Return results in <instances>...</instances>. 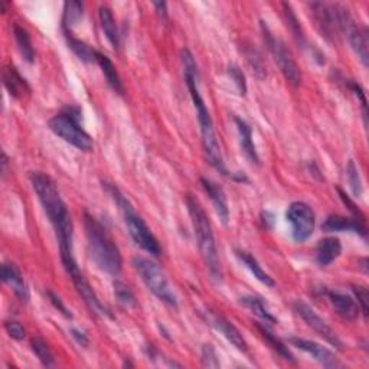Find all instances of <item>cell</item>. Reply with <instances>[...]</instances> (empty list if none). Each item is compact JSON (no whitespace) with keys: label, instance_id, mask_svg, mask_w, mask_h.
<instances>
[{"label":"cell","instance_id":"6da1fadb","mask_svg":"<svg viewBox=\"0 0 369 369\" xmlns=\"http://www.w3.org/2000/svg\"><path fill=\"white\" fill-rule=\"evenodd\" d=\"M29 179L49 223L57 232L62 263L74 260V225L58 184L44 172H31Z\"/></svg>","mask_w":369,"mask_h":369},{"label":"cell","instance_id":"7a4b0ae2","mask_svg":"<svg viewBox=\"0 0 369 369\" xmlns=\"http://www.w3.org/2000/svg\"><path fill=\"white\" fill-rule=\"evenodd\" d=\"M180 61H182V67H183L184 83H187V85H188L189 94L192 97L196 114H198L200 136H202V147H204L205 159L208 160V163L212 166V168L215 171H218L221 175L230 176V172L225 168L223 152H221L219 141L216 139L212 117L208 112V107H207L204 98H202V96H200L199 71H198L196 61L194 58V53L188 48H183L180 51Z\"/></svg>","mask_w":369,"mask_h":369},{"label":"cell","instance_id":"3957f363","mask_svg":"<svg viewBox=\"0 0 369 369\" xmlns=\"http://www.w3.org/2000/svg\"><path fill=\"white\" fill-rule=\"evenodd\" d=\"M84 227L87 235V250L91 260L101 271L110 275H119L123 268V258L107 230L94 216L88 214L84 216Z\"/></svg>","mask_w":369,"mask_h":369},{"label":"cell","instance_id":"277c9868","mask_svg":"<svg viewBox=\"0 0 369 369\" xmlns=\"http://www.w3.org/2000/svg\"><path fill=\"white\" fill-rule=\"evenodd\" d=\"M187 207L192 221V227L198 239V247L209 274L216 283L223 282V267H221L219 255L215 244V237L209 223V216L200 202L194 196H187Z\"/></svg>","mask_w":369,"mask_h":369},{"label":"cell","instance_id":"5b68a950","mask_svg":"<svg viewBox=\"0 0 369 369\" xmlns=\"http://www.w3.org/2000/svg\"><path fill=\"white\" fill-rule=\"evenodd\" d=\"M105 189L107 192L112 195L117 207L120 208L123 216H124V223L128 228V232H130V237L133 238V241L143 248L146 252H149L153 257H160L162 255V247L151 228L147 227V224L143 221V218L135 211L133 205L128 200L117 187L112 183H105Z\"/></svg>","mask_w":369,"mask_h":369},{"label":"cell","instance_id":"8992f818","mask_svg":"<svg viewBox=\"0 0 369 369\" xmlns=\"http://www.w3.org/2000/svg\"><path fill=\"white\" fill-rule=\"evenodd\" d=\"M80 117L81 110L78 107H68L60 114L53 116L48 124L52 133L61 137L64 141L83 152H91L94 149V141L80 124Z\"/></svg>","mask_w":369,"mask_h":369},{"label":"cell","instance_id":"52a82bcc","mask_svg":"<svg viewBox=\"0 0 369 369\" xmlns=\"http://www.w3.org/2000/svg\"><path fill=\"white\" fill-rule=\"evenodd\" d=\"M133 267L140 275V279L146 284V287L149 289L155 296L163 302L164 304H168L169 307L178 309V298L169 284L168 277L163 273V270L153 263L149 258L144 257H135L133 258Z\"/></svg>","mask_w":369,"mask_h":369},{"label":"cell","instance_id":"ba28073f","mask_svg":"<svg viewBox=\"0 0 369 369\" xmlns=\"http://www.w3.org/2000/svg\"><path fill=\"white\" fill-rule=\"evenodd\" d=\"M261 32H263L264 42H266L268 51L271 52L275 64L279 65L280 71L283 72L284 78L293 87H299L302 83V71H300L296 60L293 58V55L290 53V51L286 48L284 42H282L279 38H275L274 33L267 26V24L263 21H261Z\"/></svg>","mask_w":369,"mask_h":369},{"label":"cell","instance_id":"9c48e42d","mask_svg":"<svg viewBox=\"0 0 369 369\" xmlns=\"http://www.w3.org/2000/svg\"><path fill=\"white\" fill-rule=\"evenodd\" d=\"M316 28L327 42L335 44L341 36V5L311 2L309 5Z\"/></svg>","mask_w":369,"mask_h":369},{"label":"cell","instance_id":"30bf717a","mask_svg":"<svg viewBox=\"0 0 369 369\" xmlns=\"http://www.w3.org/2000/svg\"><path fill=\"white\" fill-rule=\"evenodd\" d=\"M62 264H64V268H65L67 274L71 277L74 286H76L78 294L83 298L84 303L91 310V313H94L96 316H100V318H113L112 311H110L100 302L94 289L91 287V284L88 283V280L85 279L84 274L81 273L77 261L76 260H69V261H65Z\"/></svg>","mask_w":369,"mask_h":369},{"label":"cell","instance_id":"8fae6325","mask_svg":"<svg viewBox=\"0 0 369 369\" xmlns=\"http://www.w3.org/2000/svg\"><path fill=\"white\" fill-rule=\"evenodd\" d=\"M287 223L291 225V235L293 239L298 243H304L315 231L316 216L313 212L311 207L306 202H293L289 205L286 212Z\"/></svg>","mask_w":369,"mask_h":369},{"label":"cell","instance_id":"7c38bea8","mask_svg":"<svg viewBox=\"0 0 369 369\" xmlns=\"http://www.w3.org/2000/svg\"><path fill=\"white\" fill-rule=\"evenodd\" d=\"M293 309L307 323V326L315 330L319 336H322L332 346H335L338 350H343V343L335 334V330L332 329L307 303L296 300L293 303Z\"/></svg>","mask_w":369,"mask_h":369},{"label":"cell","instance_id":"4fadbf2b","mask_svg":"<svg viewBox=\"0 0 369 369\" xmlns=\"http://www.w3.org/2000/svg\"><path fill=\"white\" fill-rule=\"evenodd\" d=\"M341 32L346 35V38L358 55V58L363 64V67H368L369 62V40H368V29L365 26H359L350 13L345 16V19L342 22V29Z\"/></svg>","mask_w":369,"mask_h":369},{"label":"cell","instance_id":"5bb4252c","mask_svg":"<svg viewBox=\"0 0 369 369\" xmlns=\"http://www.w3.org/2000/svg\"><path fill=\"white\" fill-rule=\"evenodd\" d=\"M202 316L207 320L208 325H211L215 330H218L221 335H223L230 343H232L238 350H241V352H247L248 350V345L243 336L241 332H239L232 322H230L227 318H224L223 315H218V313L212 311V310H205L202 313Z\"/></svg>","mask_w":369,"mask_h":369},{"label":"cell","instance_id":"9a60e30c","mask_svg":"<svg viewBox=\"0 0 369 369\" xmlns=\"http://www.w3.org/2000/svg\"><path fill=\"white\" fill-rule=\"evenodd\" d=\"M289 342L293 346H296L298 349L303 350V352L309 354L313 359L318 361L320 365H323L326 368H341L342 366V363L339 362L336 355L332 352L330 349H327L326 346H322V345L313 342V341H309V339L296 338V336L289 338Z\"/></svg>","mask_w":369,"mask_h":369},{"label":"cell","instance_id":"2e32d148","mask_svg":"<svg viewBox=\"0 0 369 369\" xmlns=\"http://www.w3.org/2000/svg\"><path fill=\"white\" fill-rule=\"evenodd\" d=\"M322 230L326 232H345L352 231L357 234H361L362 237H366V227L365 219L361 218H346L343 215H330L325 219L322 224Z\"/></svg>","mask_w":369,"mask_h":369},{"label":"cell","instance_id":"e0dca14e","mask_svg":"<svg viewBox=\"0 0 369 369\" xmlns=\"http://www.w3.org/2000/svg\"><path fill=\"white\" fill-rule=\"evenodd\" d=\"M200 184H202V188H204V191L208 194L209 199L212 200L219 219L223 221L224 225H227L230 223V208H228V200H227V195L224 189L221 188L216 182L207 179V178H200Z\"/></svg>","mask_w":369,"mask_h":369},{"label":"cell","instance_id":"ac0fdd59","mask_svg":"<svg viewBox=\"0 0 369 369\" xmlns=\"http://www.w3.org/2000/svg\"><path fill=\"white\" fill-rule=\"evenodd\" d=\"M326 294L330 304L335 307L339 316L346 320H355L359 316V306L350 294L339 290H330Z\"/></svg>","mask_w":369,"mask_h":369},{"label":"cell","instance_id":"d6986e66","mask_svg":"<svg viewBox=\"0 0 369 369\" xmlns=\"http://www.w3.org/2000/svg\"><path fill=\"white\" fill-rule=\"evenodd\" d=\"M2 280L13 290L15 296L19 299L21 302H28L29 300V289L25 283L24 275L21 270L17 268L12 263H3L2 266Z\"/></svg>","mask_w":369,"mask_h":369},{"label":"cell","instance_id":"ffe728a7","mask_svg":"<svg viewBox=\"0 0 369 369\" xmlns=\"http://www.w3.org/2000/svg\"><path fill=\"white\" fill-rule=\"evenodd\" d=\"M3 84L6 89L9 91V94L13 96L15 98H25L29 96L31 88L26 83V80L21 76L17 69L13 65H8L3 69Z\"/></svg>","mask_w":369,"mask_h":369},{"label":"cell","instance_id":"44dd1931","mask_svg":"<svg viewBox=\"0 0 369 369\" xmlns=\"http://www.w3.org/2000/svg\"><path fill=\"white\" fill-rule=\"evenodd\" d=\"M234 121L237 124V130H238V136H239V144H241L243 153L246 155V157L251 163L260 164V156H258L257 149H255V144L252 141V128L250 127V124L246 120L239 119V117H235Z\"/></svg>","mask_w":369,"mask_h":369},{"label":"cell","instance_id":"7402d4cb","mask_svg":"<svg viewBox=\"0 0 369 369\" xmlns=\"http://www.w3.org/2000/svg\"><path fill=\"white\" fill-rule=\"evenodd\" d=\"M342 252V244L339 238L327 237L319 241L316 247V261L320 267H326L334 263Z\"/></svg>","mask_w":369,"mask_h":369},{"label":"cell","instance_id":"603a6c76","mask_svg":"<svg viewBox=\"0 0 369 369\" xmlns=\"http://www.w3.org/2000/svg\"><path fill=\"white\" fill-rule=\"evenodd\" d=\"M96 62L100 65V68H101V71L104 74V77L107 80V84L112 87V89L114 92H117V94L123 96L124 94V85H123V81H121V78L119 76L117 68L114 67L112 60H110L108 57H105L104 53L97 52Z\"/></svg>","mask_w":369,"mask_h":369},{"label":"cell","instance_id":"cb8c5ba5","mask_svg":"<svg viewBox=\"0 0 369 369\" xmlns=\"http://www.w3.org/2000/svg\"><path fill=\"white\" fill-rule=\"evenodd\" d=\"M98 19H100L101 29L105 35V38L108 40V42L113 45L114 49H119L120 48V33L116 25L113 12L110 10L107 6H101L98 9Z\"/></svg>","mask_w":369,"mask_h":369},{"label":"cell","instance_id":"d4e9b609","mask_svg":"<svg viewBox=\"0 0 369 369\" xmlns=\"http://www.w3.org/2000/svg\"><path fill=\"white\" fill-rule=\"evenodd\" d=\"M235 255L239 260V263H241L244 267H247L250 270V273L255 277L258 282L263 283L267 287H274L275 286V282L273 280V277L263 270V267L258 264V261L255 260V258L251 254H248L246 251H235Z\"/></svg>","mask_w":369,"mask_h":369},{"label":"cell","instance_id":"484cf974","mask_svg":"<svg viewBox=\"0 0 369 369\" xmlns=\"http://www.w3.org/2000/svg\"><path fill=\"white\" fill-rule=\"evenodd\" d=\"M65 38H67V44H68L69 49L74 53H76L81 61H84V62H96L98 51H96L94 48H91L84 41L76 38V36H72L71 32H65Z\"/></svg>","mask_w":369,"mask_h":369},{"label":"cell","instance_id":"4316f807","mask_svg":"<svg viewBox=\"0 0 369 369\" xmlns=\"http://www.w3.org/2000/svg\"><path fill=\"white\" fill-rule=\"evenodd\" d=\"M13 35H15L16 45H17V48H19L24 60L28 64H33V61H35V51H33V46H32L29 32L25 28H22L21 25L15 24L13 25Z\"/></svg>","mask_w":369,"mask_h":369},{"label":"cell","instance_id":"83f0119b","mask_svg":"<svg viewBox=\"0 0 369 369\" xmlns=\"http://www.w3.org/2000/svg\"><path fill=\"white\" fill-rule=\"evenodd\" d=\"M257 329L260 330V334L263 335V338L266 339V342L275 350L277 355H280L284 361H289L291 363H296V359H294L293 354L289 350V347L280 341V339H277L274 335H273V332L266 326V325H260V323H255Z\"/></svg>","mask_w":369,"mask_h":369},{"label":"cell","instance_id":"f1b7e54d","mask_svg":"<svg viewBox=\"0 0 369 369\" xmlns=\"http://www.w3.org/2000/svg\"><path fill=\"white\" fill-rule=\"evenodd\" d=\"M239 303H241L244 307H247L251 313H254L255 316L266 320V323H277V319L271 315L270 310L266 307L263 299L257 298V296H244V298L239 299Z\"/></svg>","mask_w":369,"mask_h":369},{"label":"cell","instance_id":"f546056e","mask_svg":"<svg viewBox=\"0 0 369 369\" xmlns=\"http://www.w3.org/2000/svg\"><path fill=\"white\" fill-rule=\"evenodd\" d=\"M84 16V6L80 2H67L64 5V16H62V29L65 32H71V28L76 26Z\"/></svg>","mask_w":369,"mask_h":369},{"label":"cell","instance_id":"4dcf8cb0","mask_svg":"<svg viewBox=\"0 0 369 369\" xmlns=\"http://www.w3.org/2000/svg\"><path fill=\"white\" fill-rule=\"evenodd\" d=\"M283 9H284V16H286V22H287V26L289 29L291 31L294 40H296V42L299 44V46L302 48H306L307 46V41H306V36L302 31V26L299 24V19L296 13H294V10L291 9L290 5L287 3H283Z\"/></svg>","mask_w":369,"mask_h":369},{"label":"cell","instance_id":"1f68e13d","mask_svg":"<svg viewBox=\"0 0 369 369\" xmlns=\"http://www.w3.org/2000/svg\"><path fill=\"white\" fill-rule=\"evenodd\" d=\"M32 350L33 354L38 357V359L41 361V363L46 368L53 366L55 365V357L53 352L51 350V347L48 346V343L41 338V336H35L31 342Z\"/></svg>","mask_w":369,"mask_h":369},{"label":"cell","instance_id":"d6a6232c","mask_svg":"<svg viewBox=\"0 0 369 369\" xmlns=\"http://www.w3.org/2000/svg\"><path fill=\"white\" fill-rule=\"evenodd\" d=\"M244 55H246L247 62L251 67V69H252V72L255 74V76L258 78H264L267 76V71H266V64L263 61L261 53L258 52L255 48L250 46V48L244 49Z\"/></svg>","mask_w":369,"mask_h":369},{"label":"cell","instance_id":"836d02e7","mask_svg":"<svg viewBox=\"0 0 369 369\" xmlns=\"http://www.w3.org/2000/svg\"><path fill=\"white\" fill-rule=\"evenodd\" d=\"M114 296L123 307L132 309L136 306V298H135L133 291L123 282H119V280L114 282Z\"/></svg>","mask_w":369,"mask_h":369},{"label":"cell","instance_id":"e575fe53","mask_svg":"<svg viewBox=\"0 0 369 369\" xmlns=\"http://www.w3.org/2000/svg\"><path fill=\"white\" fill-rule=\"evenodd\" d=\"M346 178H347V183L350 187V191L352 194L359 198L363 192V187H362V180L359 176V171H358V166L355 164L354 160H349L347 166H346Z\"/></svg>","mask_w":369,"mask_h":369},{"label":"cell","instance_id":"d590c367","mask_svg":"<svg viewBox=\"0 0 369 369\" xmlns=\"http://www.w3.org/2000/svg\"><path fill=\"white\" fill-rule=\"evenodd\" d=\"M228 76L231 77V80L234 81V84L237 85L239 94L241 96H246L247 94V81H246V76L244 72L239 69L238 65H234L231 64L228 67Z\"/></svg>","mask_w":369,"mask_h":369},{"label":"cell","instance_id":"8d00e7d4","mask_svg":"<svg viewBox=\"0 0 369 369\" xmlns=\"http://www.w3.org/2000/svg\"><path fill=\"white\" fill-rule=\"evenodd\" d=\"M5 330L8 332V335L15 341H24L26 336V330L24 325L17 320H6Z\"/></svg>","mask_w":369,"mask_h":369},{"label":"cell","instance_id":"74e56055","mask_svg":"<svg viewBox=\"0 0 369 369\" xmlns=\"http://www.w3.org/2000/svg\"><path fill=\"white\" fill-rule=\"evenodd\" d=\"M202 363L208 368H219V359L212 345H204L202 347Z\"/></svg>","mask_w":369,"mask_h":369},{"label":"cell","instance_id":"f35d334b","mask_svg":"<svg viewBox=\"0 0 369 369\" xmlns=\"http://www.w3.org/2000/svg\"><path fill=\"white\" fill-rule=\"evenodd\" d=\"M354 293L358 299V306L362 310L363 316H368V300H369V294L368 289L365 286H354Z\"/></svg>","mask_w":369,"mask_h":369},{"label":"cell","instance_id":"ab89813d","mask_svg":"<svg viewBox=\"0 0 369 369\" xmlns=\"http://www.w3.org/2000/svg\"><path fill=\"white\" fill-rule=\"evenodd\" d=\"M48 296H49V300H51V303L55 306V309H58L61 313H62V315L65 316V318H68V319H72V315H71V311L65 307V304L62 303V300L57 296V294H55V293H52V291H48Z\"/></svg>","mask_w":369,"mask_h":369},{"label":"cell","instance_id":"60d3db41","mask_svg":"<svg viewBox=\"0 0 369 369\" xmlns=\"http://www.w3.org/2000/svg\"><path fill=\"white\" fill-rule=\"evenodd\" d=\"M69 334H71V336H72L74 339H76V342H77L80 346H83V347H88L89 341H88V336L84 334L83 330H80V329H77V327H71V329H69Z\"/></svg>","mask_w":369,"mask_h":369},{"label":"cell","instance_id":"b9f144b4","mask_svg":"<svg viewBox=\"0 0 369 369\" xmlns=\"http://www.w3.org/2000/svg\"><path fill=\"white\" fill-rule=\"evenodd\" d=\"M157 15L162 17V19H168V3L166 2H155L153 3Z\"/></svg>","mask_w":369,"mask_h":369}]
</instances>
